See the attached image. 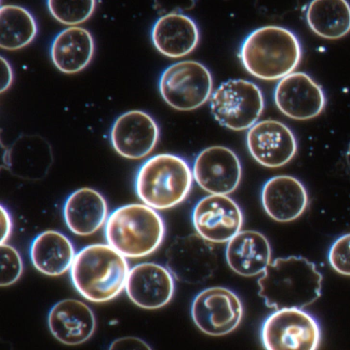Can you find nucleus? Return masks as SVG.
Instances as JSON below:
<instances>
[{
	"label": "nucleus",
	"mask_w": 350,
	"mask_h": 350,
	"mask_svg": "<svg viewBox=\"0 0 350 350\" xmlns=\"http://www.w3.org/2000/svg\"><path fill=\"white\" fill-rule=\"evenodd\" d=\"M244 68L262 80H278L294 72L302 57L299 38L291 29L265 25L250 32L238 53Z\"/></svg>",
	"instance_id": "f257e3e1"
},
{
	"label": "nucleus",
	"mask_w": 350,
	"mask_h": 350,
	"mask_svg": "<svg viewBox=\"0 0 350 350\" xmlns=\"http://www.w3.org/2000/svg\"><path fill=\"white\" fill-rule=\"evenodd\" d=\"M321 283L322 275L307 258H277L258 280V295L267 307L275 310L304 308L321 296Z\"/></svg>",
	"instance_id": "f03ea898"
},
{
	"label": "nucleus",
	"mask_w": 350,
	"mask_h": 350,
	"mask_svg": "<svg viewBox=\"0 0 350 350\" xmlns=\"http://www.w3.org/2000/svg\"><path fill=\"white\" fill-rule=\"evenodd\" d=\"M129 270L122 254L109 244L95 243L76 253L69 271L73 286L83 298L103 303L125 289Z\"/></svg>",
	"instance_id": "7ed1b4c3"
},
{
	"label": "nucleus",
	"mask_w": 350,
	"mask_h": 350,
	"mask_svg": "<svg viewBox=\"0 0 350 350\" xmlns=\"http://www.w3.org/2000/svg\"><path fill=\"white\" fill-rule=\"evenodd\" d=\"M107 244L126 258H139L155 252L162 243L165 226L156 209L132 203L109 214L104 226Z\"/></svg>",
	"instance_id": "20e7f679"
},
{
	"label": "nucleus",
	"mask_w": 350,
	"mask_h": 350,
	"mask_svg": "<svg viewBox=\"0 0 350 350\" xmlns=\"http://www.w3.org/2000/svg\"><path fill=\"white\" fill-rule=\"evenodd\" d=\"M193 180L192 170L183 158L161 153L148 158L139 166L135 191L144 204L156 210H165L185 200Z\"/></svg>",
	"instance_id": "39448f33"
},
{
	"label": "nucleus",
	"mask_w": 350,
	"mask_h": 350,
	"mask_svg": "<svg viewBox=\"0 0 350 350\" xmlns=\"http://www.w3.org/2000/svg\"><path fill=\"white\" fill-rule=\"evenodd\" d=\"M210 107L219 124L230 130L243 131L258 122L265 100L254 83L241 79H229L213 92Z\"/></svg>",
	"instance_id": "423d86ee"
},
{
	"label": "nucleus",
	"mask_w": 350,
	"mask_h": 350,
	"mask_svg": "<svg viewBox=\"0 0 350 350\" xmlns=\"http://www.w3.org/2000/svg\"><path fill=\"white\" fill-rule=\"evenodd\" d=\"M209 70L195 60H183L168 66L159 80V92L165 102L179 111H191L204 105L213 93Z\"/></svg>",
	"instance_id": "0eeeda50"
},
{
	"label": "nucleus",
	"mask_w": 350,
	"mask_h": 350,
	"mask_svg": "<svg viewBox=\"0 0 350 350\" xmlns=\"http://www.w3.org/2000/svg\"><path fill=\"white\" fill-rule=\"evenodd\" d=\"M260 340L265 349H317L321 332L317 319L298 308L275 310L268 315L260 328Z\"/></svg>",
	"instance_id": "6e6552de"
},
{
	"label": "nucleus",
	"mask_w": 350,
	"mask_h": 350,
	"mask_svg": "<svg viewBox=\"0 0 350 350\" xmlns=\"http://www.w3.org/2000/svg\"><path fill=\"white\" fill-rule=\"evenodd\" d=\"M212 243L197 232L176 237L165 252L166 267L174 279L192 285L210 279L218 267Z\"/></svg>",
	"instance_id": "1a4fd4ad"
},
{
	"label": "nucleus",
	"mask_w": 350,
	"mask_h": 350,
	"mask_svg": "<svg viewBox=\"0 0 350 350\" xmlns=\"http://www.w3.org/2000/svg\"><path fill=\"white\" fill-rule=\"evenodd\" d=\"M243 314L242 302L232 290L209 287L199 292L191 306L193 323L203 333L219 336L234 330Z\"/></svg>",
	"instance_id": "9d476101"
},
{
	"label": "nucleus",
	"mask_w": 350,
	"mask_h": 350,
	"mask_svg": "<svg viewBox=\"0 0 350 350\" xmlns=\"http://www.w3.org/2000/svg\"><path fill=\"white\" fill-rule=\"evenodd\" d=\"M191 220L196 232L206 240L226 243L241 229L242 211L228 195L210 194L194 206Z\"/></svg>",
	"instance_id": "9b49d317"
},
{
	"label": "nucleus",
	"mask_w": 350,
	"mask_h": 350,
	"mask_svg": "<svg viewBox=\"0 0 350 350\" xmlns=\"http://www.w3.org/2000/svg\"><path fill=\"white\" fill-rule=\"evenodd\" d=\"M273 98L278 109L288 118L296 120L317 117L327 104L322 87L304 72H293L280 79Z\"/></svg>",
	"instance_id": "f8f14e48"
},
{
	"label": "nucleus",
	"mask_w": 350,
	"mask_h": 350,
	"mask_svg": "<svg viewBox=\"0 0 350 350\" xmlns=\"http://www.w3.org/2000/svg\"><path fill=\"white\" fill-rule=\"evenodd\" d=\"M246 144L253 159L260 165L280 167L289 163L297 151V141L293 131L275 120L256 122L247 131Z\"/></svg>",
	"instance_id": "ddd939ff"
},
{
	"label": "nucleus",
	"mask_w": 350,
	"mask_h": 350,
	"mask_svg": "<svg viewBox=\"0 0 350 350\" xmlns=\"http://www.w3.org/2000/svg\"><path fill=\"white\" fill-rule=\"evenodd\" d=\"M192 172L193 180L205 191L228 195L238 187L242 167L233 150L224 146H212L196 156Z\"/></svg>",
	"instance_id": "4468645a"
},
{
	"label": "nucleus",
	"mask_w": 350,
	"mask_h": 350,
	"mask_svg": "<svg viewBox=\"0 0 350 350\" xmlns=\"http://www.w3.org/2000/svg\"><path fill=\"white\" fill-rule=\"evenodd\" d=\"M159 137L157 123L150 114L141 110H131L120 115L109 133L115 151L133 160L148 156L155 148Z\"/></svg>",
	"instance_id": "2eb2a0df"
},
{
	"label": "nucleus",
	"mask_w": 350,
	"mask_h": 350,
	"mask_svg": "<svg viewBox=\"0 0 350 350\" xmlns=\"http://www.w3.org/2000/svg\"><path fill=\"white\" fill-rule=\"evenodd\" d=\"M175 290L174 278L169 269L154 262H142L129 272L125 291L137 306L154 310L167 305Z\"/></svg>",
	"instance_id": "dca6fc26"
},
{
	"label": "nucleus",
	"mask_w": 350,
	"mask_h": 350,
	"mask_svg": "<svg viewBox=\"0 0 350 350\" xmlns=\"http://www.w3.org/2000/svg\"><path fill=\"white\" fill-rule=\"evenodd\" d=\"M260 198L266 213L282 223L299 218L309 203L305 185L290 175H277L268 179L262 188Z\"/></svg>",
	"instance_id": "f3484780"
},
{
	"label": "nucleus",
	"mask_w": 350,
	"mask_h": 350,
	"mask_svg": "<svg viewBox=\"0 0 350 350\" xmlns=\"http://www.w3.org/2000/svg\"><path fill=\"white\" fill-rule=\"evenodd\" d=\"M52 335L66 345H79L88 340L96 329L92 310L84 302L65 299L55 303L48 314Z\"/></svg>",
	"instance_id": "a211bd4d"
},
{
	"label": "nucleus",
	"mask_w": 350,
	"mask_h": 350,
	"mask_svg": "<svg viewBox=\"0 0 350 350\" xmlns=\"http://www.w3.org/2000/svg\"><path fill=\"white\" fill-rule=\"evenodd\" d=\"M154 48L163 55L176 59L193 52L200 41L196 21L185 13H169L154 21L150 31Z\"/></svg>",
	"instance_id": "6ab92c4d"
},
{
	"label": "nucleus",
	"mask_w": 350,
	"mask_h": 350,
	"mask_svg": "<svg viewBox=\"0 0 350 350\" xmlns=\"http://www.w3.org/2000/svg\"><path fill=\"white\" fill-rule=\"evenodd\" d=\"M109 216L105 197L90 187L72 192L63 206V217L68 228L78 236H90L100 230Z\"/></svg>",
	"instance_id": "aec40b11"
},
{
	"label": "nucleus",
	"mask_w": 350,
	"mask_h": 350,
	"mask_svg": "<svg viewBox=\"0 0 350 350\" xmlns=\"http://www.w3.org/2000/svg\"><path fill=\"white\" fill-rule=\"evenodd\" d=\"M225 255L231 270L244 277L262 273L271 262L270 243L256 230H240L227 242Z\"/></svg>",
	"instance_id": "412c9836"
},
{
	"label": "nucleus",
	"mask_w": 350,
	"mask_h": 350,
	"mask_svg": "<svg viewBox=\"0 0 350 350\" xmlns=\"http://www.w3.org/2000/svg\"><path fill=\"white\" fill-rule=\"evenodd\" d=\"M3 157L12 174L28 180L44 177L53 162L49 144L38 135H21L5 151Z\"/></svg>",
	"instance_id": "4be33fe9"
},
{
	"label": "nucleus",
	"mask_w": 350,
	"mask_h": 350,
	"mask_svg": "<svg viewBox=\"0 0 350 350\" xmlns=\"http://www.w3.org/2000/svg\"><path fill=\"white\" fill-rule=\"evenodd\" d=\"M94 50V40L88 29L70 26L54 37L49 52L53 64L60 72L75 74L90 64Z\"/></svg>",
	"instance_id": "5701e85b"
},
{
	"label": "nucleus",
	"mask_w": 350,
	"mask_h": 350,
	"mask_svg": "<svg viewBox=\"0 0 350 350\" xmlns=\"http://www.w3.org/2000/svg\"><path fill=\"white\" fill-rule=\"evenodd\" d=\"M75 255L70 239L62 232L53 230L36 235L29 247L33 266L49 276H59L69 271Z\"/></svg>",
	"instance_id": "b1692460"
},
{
	"label": "nucleus",
	"mask_w": 350,
	"mask_h": 350,
	"mask_svg": "<svg viewBox=\"0 0 350 350\" xmlns=\"http://www.w3.org/2000/svg\"><path fill=\"white\" fill-rule=\"evenodd\" d=\"M311 31L327 40H338L350 32V3L347 0H311L306 10Z\"/></svg>",
	"instance_id": "393cba45"
},
{
	"label": "nucleus",
	"mask_w": 350,
	"mask_h": 350,
	"mask_svg": "<svg viewBox=\"0 0 350 350\" xmlns=\"http://www.w3.org/2000/svg\"><path fill=\"white\" fill-rule=\"evenodd\" d=\"M35 17L26 8L16 5H1L0 9V46L8 51L25 47L38 34Z\"/></svg>",
	"instance_id": "a878e982"
},
{
	"label": "nucleus",
	"mask_w": 350,
	"mask_h": 350,
	"mask_svg": "<svg viewBox=\"0 0 350 350\" xmlns=\"http://www.w3.org/2000/svg\"><path fill=\"white\" fill-rule=\"evenodd\" d=\"M46 6L57 22L77 26L92 16L96 9V0H46Z\"/></svg>",
	"instance_id": "bb28decb"
},
{
	"label": "nucleus",
	"mask_w": 350,
	"mask_h": 350,
	"mask_svg": "<svg viewBox=\"0 0 350 350\" xmlns=\"http://www.w3.org/2000/svg\"><path fill=\"white\" fill-rule=\"evenodd\" d=\"M23 263L19 252L7 243L1 244V286L14 284L21 278Z\"/></svg>",
	"instance_id": "cd10ccee"
},
{
	"label": "nucleus",
	"mask_w": 350,
	"mask_h": 350,
	"mask_svg": "<svg viewBox=\"0 0 350 350\" xmlns=\"http://www.w3.org/2000/svg\"><path fill=\"white\" fill-rule=\"evenodd\" d=\"M327 259L335 271L350 276V233L338 237L332 243L328 251Z\"/></svg>",
	"instance_id": "c85d7f7f"
},
{
	"label": "nucleus",
	"mask_w": 350,
	"mask_h": 350,
	"mask_svg": "<svg viewBox=\"0 0 350 350\" xmlns=\"http://www.w3.org/2000/svg\"><path fill=\"white\" fill-rule=\"evenodd\" d=\"M256 9L269 18H281L295 10L301 0H253Z\"/></svg>",
	"instance_id": "c756f323"
},
{
	"label": "nucleus",
	"mask_w": 350,
	"mask_h": 350,
	"mask_svg": "<svg viewBox=\"0 0 350 350\" xmlns=\"http://www.w3.org/2000/svg\"><path fill=\"white\" fill-rule=\"evenodd\" d=\"M197 0H153V7L160 15L184 13L194 8Z\"/></svg>",
	"instance_id": "7c9ffc66"
},
{
	"label": "nucleus",
	"mask_w": 350,
	"mask_h": 350,
	"mask_svg": "<svg viewBox=\"0 0 350 350\" xmlns=\"http://www.w3.org/2000/svg\"><path fill=\"white\" fill-rule=\"evenodd\" d=\"M110 349H151V347L143 340L127 336L118 338L111 342Z\"/></svg>",
	"instance_id": "2f4dec72"
},
{
	"label": "nucleus",
	"mask_w": 350,
	"mask_h": 350,
	"mask_svg": "<svg viewBox=\"0 0 350 350\" xmlns=\"http://www.w3.org/2000/svg\"><path fill=\"white\" fill-rule=\"evenodd\" d=\"M12 219L6 207L1 204V244L5 243L12 230Z\"/></svg>",
	"instance_id": "473e14b6"
},
{
	"label": "nucleus",
	"mask_w": 350,
	"mask_h": 350,
	"mask_svg": "<svg viewBox=\"0 0 350 350\" xmlns=\"http://www.w3.org/2000/svg\"><path fill=\"white\" fill-rule=\"evenodd\" d=\"M13 70L9 62L1 57V93L8 90L13 81Z\"/></svg>",
	"instance_id": "72a5a7b5"
},
{
	"label": "nucleus",
	"mask_w": 350,
	"mask_h": 350,
	"mask_svg": "<svg viewBox=\"0 0 350 350\" xmlns=\"http://www.w3.org/2000/svg\"><path fill=\"white\" fill-rule=\"evenodd\" d=\"M345 160L347 165V167L350 171V142L347 146L346 152H345Z\"/></svg>",
	"instance_id": "f704fd0d"
}]
</instances>
